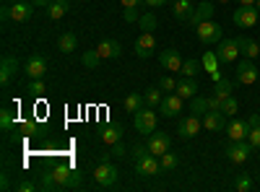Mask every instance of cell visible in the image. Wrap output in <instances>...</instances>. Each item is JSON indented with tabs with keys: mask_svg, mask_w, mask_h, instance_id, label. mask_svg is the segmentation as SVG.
Here are the masks:
<instances>
[{
	"mask_svg": "<svg viewBox=\"0 0 260 192\" xmlns=\"http://www.w3.org/2000/svg\"><path fill=\"white\" fill-rule=\"evenodd\" d=\"M81 187H83L81 169H71L65 164H55L50 172L42 177V182H39V189H47V192H55V189H81Z\"/></svg>",
	"mask_w": 260,
	"mask_h": 192,
	"instance_id": "obj_1",
	"label": "cell"
},
{
	"mask_svg": "<svg viewBox=\"0 0 260 192\" xmlns=\"http://www.w3.org/2000/svg\"><path fill=\"white\" fill-rule=\"evenodd\" d=\"M133 156H136V172L141 174V177H156L159 172H161V161H159V156H154L148 151V145H136L133 148Z\"/></svg>",
	"mask_w": 260,
	"mask_h": 192,
	"instance_id": "obj_2",
	"label": "cell"
},
{
	"mask_svg": "<svg viewBox=\"0 0 260 192\" xmlns=\"http://www.w3.org/2000/svg\"><path fill=\"white\" fill-rule=\"evenodd\" d=\"M94 179H96L99 187L112 189V187L120 182V169H117L115 164H110V159H107V161H99L96 169H94Z\"/></svg>",
	"mask_w": 260,
	"mask_h": 192,
	"instance_id": "obj_3",
	"label": "cell"
},
{
	"mask_svg": "<svg viewBox=\"0 0 260 192\" xmlns=\"http://www.w3.org/2000/svg\"><path fill=\"white\" fill-rule=\"evenodd\" d=\"M156 122H159V117H156V112H154V106H141V109L133 114V127L141 133V135H151L156 130Z\"/></svg>",
	"mask_w": 260,
	"mask_h": 192,
	"instance_id": "obj_4",
	"label": "cell"
},
{
	"mask_svg": "<svg viewBox=\"0 0 260 192\" xmlns=\"http://www.w3.org/2000/svg\"><path fill=\"white\" fill-rule=\"evenodd\" d=\"M195 34H198V39L203 42V45H219V42L224 39V29L216 24L213 18L201 21V24L195 26Z\"/></svg>",
	"mask_w": 260,
	"mask_h": 192,
	"instance_id": "obj_5",
	"label": "cell"
},
{
	"mask_svg": "<svg viewBox=\"0 0 260 192\" xmlns=\"http://www.w3.org/2000/svg\"><path fill=\"white\" fill-rule=\"evenodd\" d=\"M234 78H237V83H240V86H252V83L260 78V70L255 68V62H252L250 57H245V60L237 62Z\"/></svg>",
	"mask_w": 260,
	"mask_h": 192,
	"instance_id": "obj_6",
	"label": "cell"
},
{
	"mask_svg": "<svg viewBox=\"0 0 260 192\" xmlns=\"http://www.w3.org/2000/svg\"><path fill=\"white\" fill-rule=\"evenodd\" d=\"M224 153L232 164H245L252 153V145L250 140H229V145L224 148Z\"/></svg>",
	"mask_w": 260,
	"mask_h": 192,
	"instance_id": "obj_7",
	"label": "cell"
},
{
	"mask_svg": "<svg viewBox=\"0 0 260 192\" xmlns=\"http://www.w3.org/2000/svg\"><path fill=\"white\" fill-rule=\"evenodd\" d=\"M216 57H219V62L221 65H226V62H234L237 57H240V45H237V39H229V36H224L219 45H216Z\"/></svg>",
	"mask_w": 260,
	"mask_h": 192,
	"instance_id": "obj_8",
	"label": "cell"
},
{
	"mask_svg": "<svg viewBox=\"0 0 260 192\" xmlns=\"http://www.w3.org/2000/svg\"><path fill=\"white\" fill-rule=\"evenodd\" d=\"M203 130V120L198 117V114H187V117H182L180 120V125H177V133H180V138H185V140H190V138H195Z\"/></svg>",
	"mask_w": 260,
	"mask_h": 192,
	"instance_id": "obj_9",
	"label": "cell"
},
{
	"mask_svg": "<svg viewBox=\"0 0 260 192\" xmlns=\"http://www.w3.org/2000/svg\"><path fill=\"white\" fill-rule=\"evenodd\" d=\"M257 16H260V11H257L255 6H240V8L234 11L232 21H234L240 29H250V26L257 24Z\"/></svg>",
	"mask_w": 260,
	"mask_h": 192,
	"instance_id": "obj_10",
	"label": "cell"
},
{
	"mask_svg": "<svg viewBox=\"0 0 260 192\" xmlns=\"http://www.w3.org/2000/svg\"><path fill=\"white\" fill-rule=\"evenodd\" d=\"M34 8H37V6L31 3V0H16V3H11L8 18H11V21H16V24H24V21H29V18H31Z\"/></svg>",
	"mask_w": 260,
	"mask_h": 192,
	"instance_id": "obj_11",
	"label": "cell"
},
{
	"mask_svg": "<svg viewBox=\"0 0 260 192\" xmlns=\"http://www.w3.org/2000/svg\"><path fill=\"white\" fill-rule=\"evenodd\" d=\"M154 50H156V36H154V31H141V36L136 39V55H138L141 60H148L151 55H154Z\"/></svg>",
	"mask_w": 260,
	"mask_h": 192,
	"instance_id": "obj_12",
	"label": "cell"
},
{
	"mask_svg": "<svg viewBox=\"0 0 260 192\" xmlns=\"http://www.w3.org/2000/svg\"><path fill=\"white\" fill-rule=\"evenodd\" d=\"M203 127H206L208 133H224V130H226V114L208 109V112L203 114Z\"/></svg>",
	"mask_w": 260,
	"mask_h": 192,
	"instance_id": "obj_13",
	"label": "cell"
},
{
	"mask_svg": "<svg viewBox=\"0 0 260 192\" xmlns=\"http://www.w3.org/2000/svg\"><path fill=\"white\" fill-rule=\"evenodd\" d=\"M146 145H148V151L154 153V156H164V153L169 151L172 140H169L167 133H156V130H154V133L148 135V143H146Z\"/></svg>",
	"mask_w": 260,
	"mask_h": 192,
	"instance_id": "obj_14",
	"label": "cell"
},
{
	"mask_svg": "<svg viewBox=\"0 0 260 192\" xmlns=\"http://www.w3.org/2000/svg\"><path fill=\"white\" fill-rule=\"evenodd\" d=\"M182 96L180 94H175V91H169L167 96H164V101H161V106H159V109H161V114L164 117H177L180 112H182Z\"/></svg>",
	"mask_w": 260,
	"mask_h": 192,
	"instance_id": "obj_15",
	"label": "cell"
},
{
	"mask_svg": "<svg viewBox=\"0 0 260 192\" xmlns=\"http://www.w3.org/2000/svg\"><path fill=\"white\" fill-rule=\"evenodd\" d=\"M250 130H252L250 120H232V122L226 125V135H229V140H247Z\"/></svg>",
	"mask_w": 260,
	"mask_h": 192,
	"instance_id": "obj_16",
	"label": "cell"
},
{
	"mask_svg": "<svg viewBox=\"0 0 260 192\" xmlns=\"http://www.w3.org/2000/svg\"><path fill=\"white\" fill-rule=\"evenodd\" d=\"M161 68L169 70V73H180L182 70V57L175 47H167L161 50Z\"/></svg>",
	"mask_w": 260,
	"mask_h": 192,
	"instance_id": "obj_17",
	"label": "cell"
},
{
	"mask_svg": "<svg viewBox=\"0 0 260 192\" xmlns=\"http://www.w3.org/2000/svg\"><path fill=\"white\" fill-rule=\"evenodd\" d=\"M24 73L34 81V78H42L47 73V60L42 57V55H31L29 60H26V65H24Z\"/></svg>",
	"mask_w": 260,
	"mask_h": 192,
	"instance_id": "obj_18",
	"label": "cell"
},
{
	"mask_svg": "<svg viewBox=\"0 0 260 192\" xmlns=\"http://www.w3.org/2000/svg\"><path fill=\"white\" fill-rule=\"evenodd\" d=\"M96 55H99L102 60H115V57L122 55V45H120L117 39H104V42H99Z\"/></svg>",
	"mask_w": 260,
	"mask_h": 192,
	"instance_id": "obj_19",
	"label": "cell"
},
{
	"mask_svg": "<svg viewBox=\"0 0 260 192\" xmlns=\"http://www.w3.org/2000/svg\"><path fill=\"white\" fill-rule=\"evenodd\" d=\"M16 73H18V60H16L13 55H6L3 62H0V83H3V86H8Z\"/></svg>",
	"mask_w": 260,
	"mask_h": 192,
	"instance_id": "obj_20",
	"label": "cell"
},
{
	"mask_svg": "<svg viewBox=\"0 0 260 192\" xmlns=\"http://www.w3.org/2000/svg\"><path fill=\"white\" fill-rule=\"evenodd\" d=\"M213 13H216V8H213V3H208V0H201L198 6H195V11H192V16L187 18L192 26H198L201 21H208V18H213Z\"/></svg>",
	"mask_w": 260,
	"mask_h": 192,
	"instance_id": "obj_21",
	"label": "cell"
},
{
	"mask_svg": "<svg viewBox=\"0 0 260 192\" xmlns=\"http://www.w3.org/2000/svg\"><path fill=\"white\" fill-rule=\"evenodd\" d=\"M175 94H180L182 99H192V96H198V81H195V78H187V75H182V78L177 81V89H175Z\"/></svg>",
	"mask_w": 260,
	"mask_h": 192,
	"instance_id": "obj_22",
	"label": "cell"
},
{
	"mask_svg": "<svg viewBox=\"0 0 260 192\" xmlns=\"http://www.w3.org/2000/svg\"><path fill=\"white\" fill-rule=\"evenodd\" d=\"M219 65H221V62H219V57H216V52H206V55H203V70L213 78V83L224 78V75L219 73Z\"/></svg>",
	"mask_w": 260,
	"mask_h": 192,
	"instance_id": "obj_23",
	"label": "cell"
},
{
	"mask_svg": "<svg viewBox=\"0 0 260 192\" xmlns=\"http://www.w3.org/2000/svg\"><path fill=\"white\" fill-rule=\"evenodd\" d=\"M237 45H240V52L245 57H250V60H255L260 55V45L255 39H250V36H237Z\"/></svg>",
	"mask_w": 260,
	"mask_h": 192,
	"instance_id": "obj_24",
	"label": "cell"
},
{
	"mask_svg": "<svg viewBox=\"0 0 260 192\" xmlns=\"http://www.w3.org/2000/svg\"><path fill=\"white\" fill-rule=\"evenodd\" d=\"M57 50H60L62 55H71V52H76V50H78V36H76L73 31H65V34L57 39Z\"/></svg>",
	"mask_w": 260,
	"mask_h": 192,
	"instance_id": "obj_25",
	"label": "cell"
},
{
	"mask_svg": "<svg viewBox=\"0 0 260 192\" xmlns=\"http://www.w3.org/2000/svg\"><path fill=\"white\" fill-rule=\"evenodd\" d=\"M99 140L102 143H107V145H115V143H120L122 140V127H102L99 130Z\"/></svg>",
	"mask_w": 260,
	"mask_h": 192,
	"instance_id": "obj_26",
	"label": "cell"
},
{
	"mask_svg": "<svg viewBox=\"0 0 260 192\" xmlns=\"http://www.w3.org/2000/svg\"><path fill=\"white\" fill-rule=\"evenodd\" d=\"M192 11H195V6L190 3V0H177V3L172 6V16H175L177 21H187L192 16Z\"/></svg>",
	"mask_w": 260,
	"mask_h": 192,
	"instance_id": "obj_27",
	"label": "cell"
},
{
	"mask_svg": "<svg viewBox=\"0 0 260 192\" xmlns=\"http://www.w3.org/2000/svg\"><path fill=\"white\" fill-rule=\"evenodd\" d=\"M68 8H71V0H52V3L47 6V16L52 21H57V18H62L65 13H68Z\"/></svg>",
	"mask_w": 260,
	"mask_h": 192,
	"instance_id": "obj_28",
	"label": "cell"
},
{
	"mask_svg": "<svg viewBox=\"0 0 260 192\" xmlns=\"http://www.w3.org/2000/svg\"><path fill=\"white\" fill-rule=\"evenodd\" d=\"M143 99H146V106H154V109H159L161 101H164V94H161L159 86H151V89L143 91Z\"/></svg>",
	"mask_w": 260,
	"mask_h": 192,
	"instance_id": "obj_29",
	"label": "cell"
},
{
	"mask_svg": "<svg viewBox=\"0 0 260 192\" xmlns=\"http://www.w3.org/2000/svg\"><path fill=\"white\" fill-rule=\"evenodd\" d=\"M141 106H146V99H143V94L141 91H136V94H127L125 96V112H130V114H136Z\"/></svg>",
	"mask_w": 260,
	"mask_h": 192,
	"instance_id": "obj_30",
	"label": "cell"
},
{
	"mask_svg": "<svg viewBox=\"0 0 260 192\" xmlns=\"http://www.w3.org/2000/svg\"><path fill=\"white\" fill-rule=\"evenodd\" d=\"M213 96L216 99H229L232 96V81L229 78H221V81H216V86H213Z\"/></svg>",
	"mask_w": 260,
	"mask_h": 192,
	"instance_id": "obj_31",
	"label": "cell"
},
{
	"mask_svg": "<svg viewBox=\"0 0 260 192\" xmlns=\"http://www.w3.org/2000/svg\"><path fill=\"white\" fill-rule=\"evenodd\" d=\"M190 112L198 114V117H203V114L208 112V96H192V99H190Z\"/></svg>",
	"mask_w": 260,
	"mask_h": 192,
	"instance_id": "obj_32",
	"label": "cell"
},
{
	"mask_svg": "<svg viewBox=\"0 0 260 192\" xmlns=\"http://www.w3.org/2000/svg\"><path fill=\"white\" fill-rule=\"evenodd\" d=\"M201 68H203V65H201L198 60H185V62H182V70H180V73H182V75H187V78H195V75L201 73Z\"/></svg>",
	"mask_w": 260,
	"mask_h": 192,
	"instance_id": "obj_33",
	"label": "cell"
},
{
	"mask_svg": "<svg viewBox=\"0 0 260 192\" xmlns=\"http://www.w3.org/2000/svg\"><path fill=\"white\" fill-rule=\"evenodd\" d=\"M159 161H161V172H175L177 169V164H180V159L175 156V153H164V156H159Z\"/></svg>",
	"mask_w": 260,
	"mask_h": 192,
	"instance_id": "obj_34",
	"label": "cell"
},
{
	"mask_svg": "<svg viewBox=\"0 0 260 192\" xmlns=\"http://www.w3.org/2000/svg\"><path fill=\"white\" fill-rule=\"evenodd\" d=\"M120 3H122V8H125V18H127V21H136V18H138L136 8L141 6V0H120Z\"/></svg>",
	"mask_w": 260,
	"mask_h": 192,
	"instance_id": "obj_35",
	"label": "cell"
},
{
	"mask_svg": "<svg viewBox=\"0 0 260 192\" xmlns=\"http://www.w3.org/2000/svg\"><path fill=\"white\" fill-rule=\"evenodd\" d=\"M11 127H13V112L8 106H3L0 109V130H11Z\"/></svg>",
	"mask_w": 260,
	"mask_h": 192,
	"instance_id": "obj_36",
	"label": "cell"
},
{
	"mask_svg": "<svg viewBox=\"0 0 260 192\" xmlns=\"http://www.w3.org/2000/svg\"><path fill=\"white\" fill-rule=\"evenodd\" d=\"M237 109H240V104H237V99H234V96L224 99V104H221V112H224L226 117H234V114H237Z\"/></svg>",
	"mask_w": 260,
	"mask_h": 192,
	"instance_id": "obj_37",
	"label": "cell"
},
{
	"mask_svg": "<svg viewBox=\"0 0 260 192\" xmlns=\"http://www.w3.org/2000/svg\"><path fill=\"white\" fill-rule=\"evenodd\" d=\"M99 55H96V50H89V52H83V57H81V62H83V65L86 68H96L99 65Z\"/></svg>",
	"mask_w": 260,
	"mask_h": 192,
	"instance_id": "obj_38",
	"label": "cell"
},
{
	"mask_svg": "<svg viewBox=\"0 0 260 192\" xmlns=\"http://www.w3.org/2000/svg\"><path fill=\"white\" fill-rule=\"evenodd\" d=\"M31 96H42V94H45L47 91V86H45V81H42V78H34L31 83H29V89H26Z\"/></svg>",
	"mask_w": 260,
	"mask_h": 192,
	"instance_id": "obj_39",
	"label": "cell"
},
{
	"mask_svg": "<svg viewBox=\"0 0 260 192\" xmlns=\"http://www.w3.org/2000/svg\"><path fill=\"white\" fill-rule=\"evenodd\" d=\"M159 89H161V91H175V89H177V81L172 78V75H161V81H159Z\"/></svg>",
	"mask_w": 260,
	"mask_h": 192,
	"instance_id": "obj_40",
	"label": "cell"
},
{
	"mask_svg": "<svg viewBox=\"0 0 260 192\" xmlns=\"http://www.w3.org/2000/svg\"><path fill=\"white\" fill-rule=\"evenodd\" d=\"M156 26V18H154V13H146V16H141V29L143 31H151Z\"/></svg>",
	"mask_w": 260,
	"mask_h": 192,
	"instance_id": "obj_41",
	"label": "cell"
},
{
	"mask_svg": "<svg viewBox=\"0 0 260 192\" xmlns=\"http://www.w3.org/2000/svg\"><path fill=\"white\" fill-rule=\"evenodd\" d=\"M234 189H240V192H250V189H252V182H250V177H237V182H234Z\"/></svg>",
	"mask_w": 260,
	"mask_h": 192,
	"instance_id": "obj_42",
	"label": "cell"
},
{
	"mask_svg": "<svg viewBox=\"0 0 260 192\" xmlns=\"http://www.w3.org/2000/svg\"><path fill=\"white\" fill-rule=\"evenodd\" d=\"M247 140H250V145H252V148H260V125H255L252 130H250Z\"/></svg>",
	"mask_w": 260,
	"mask_h": 192,
	"instance_id": "obj_43",
	"label": "cell"
},
{
	"mask_svg": "<svg viewBox=\"0 0 260 192\" xmlns=\"http://www.w3.org/2000/svg\"><path fill=\"white\" fill-rule=\"evenodd\" d=\"M39 184H34V182H29V179H24V182H18L16 184V192H34Z\"/></svg>",
	"mask_w": 260,
	"mask_h": 192,
	"instance_id": "obj_44",
	"label": "cell"
},
{
	"mask_svg": "<svg viewBox=\"0 0 260 192\" xmlns=\"http://www.w3.org/2000/svg\"><path fill=\"white\" fill-rule=\"evenodd\" d=\"M110 153H112V156H117V159H122V156H127V151H125V145H122V140L112 145V151H110Z\"/></svg>",
	"mask_w": 260,
	"mask_h": 192,
	"instance_id": "obj_45",
	"label": "cell"
},
{
	"mask_svg": "<svg viewBox=\"0 0 260 192\" xmlns=\"http://www.w3.org/2000/svg\"><path fill=\"white\" fill-rule=\"evenodd\" d=\"M143 3H146L151 11H154V8H161L164 3H169V0H143Z\"/></svg>",
	"mask_w": 260,
	"mask_h": 192,
	"instance_id": "obj_46",
	"label": "cell"
},
{
	"mask_svg": "<svg viewBox=\"0 0 260 192\" xmlns=\"http://www.w3.org/2000/svg\"><path fill=\"white\" fill-rule=\"evenodd\" d=\"M31 3H34L37 8H45V6H50V3H52V0H31Z\"/></svg>",
	"mask_w": 260,
	"mask_h": 192,
	"instance_id": "obj_47",
	"label": "cell"
},
{
	"mask_svg": "<svg viewBox=\"0 0 260 192\" xmlns=\"http://www.w3.org/2000/svg\"><path fill=\"white\" fill-rule=\"evenodd\" d=\"M240 6H255V0H237Z\"/></svg>",
	"mask_w": 260,
	"mask_h": 192,
	"instance_id": "obj_48",
	"label": "cell"
},
{
	"mask_svg": "<svg viewBox=\"0 0 260 192\" xmlns=\"http://www.w3.org/2000/svg\"><path fill=\"white\" fill-rule=\"evenodd\" d=\"M255 8H257V11H260V0H255Z\"/></svg>",
	"mask_w": 260,
	"mask_h": 192,
	"instance_id": "obj_49",
	"label": "cell"
},
{
	"mask_svg": "<svg viewBox=\"0 0 260 192\" xmlns=\"http://www.w3.org/2000/svg\"><path fill=\"white\" fill-rule=\"evenodd\" d=\"M219 3H229V0H219Z\"/></svg>",
	"mask_w": 260,
	"mask_h": 192,
	"instance_id": "obj_50",
	"label": "cell"
},
{
	"mask_svg": "<svg viewBox=\"0 0 260 192\" xmlns=\"http://www.w3.org/2000/svg\"><path fill=\"white\" fill-rule=\"evenodd\" d=\"M6 3H16V0H6Z\"/></svg>",
	"mask_w": 260,
	"mask_h": 192,
	"instance_id": "obj_51",
	"label": "cell"
}]
</instances>
